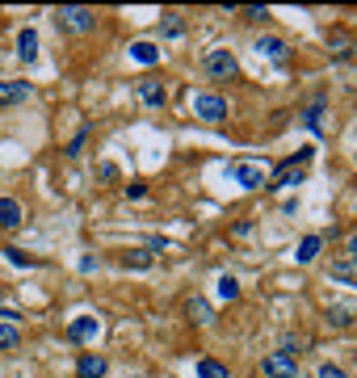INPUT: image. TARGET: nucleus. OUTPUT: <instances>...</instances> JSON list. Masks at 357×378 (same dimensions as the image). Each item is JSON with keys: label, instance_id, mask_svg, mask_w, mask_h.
<instances>
[{"label": "nucleus", "instance_id": "f257e3e1", "mask_svg": "<svg viewBox=\"0 0 357 378\" xmlns=\"http://www.w3.org/2000/svg\"><path fill=\"white\" fill-rule=\"evenodd\" d=\"M311 156H315L311 147H299V151H294V156H290V160H286V164H282L277 173H273V181H269L265 189H273V193H277V189H290V185H299V181H303V164H307Z\"/></svg>", "mask_w": 357, "mask_h": 378}, {"label": "nucleus", "instance_id": "f03ea898", "mask_svg": "<svg viewBox=\"0 0 357 378\" xmlns=\"http://www.w3.org/2000/svg\"><path fill=\"white\" fill-rule=\"evenodd\" d=\"M55 26L68 30V34H89L92 26H97V13L85 9V4H63V9L55 13Z\"/></svg>", "mask_w": 357, "mask_h": 378}, {"label": "nucleus", "instance_id": "7ed1b4c3", "mask_svg": "<svg viewBox=\"0 0 357 378\" xmlns=\"http://www.w3.org/2000/svg\"><path fill=\"white\" fill-rule=\"evenodd\" d=\"M206 76H211V80H235V76H240L235 55H231V50H223V47L206 50Z\"/></svg>", "mask_w": 357, "mask_h": 378}, {"label": "nucleus", "instance_id": "20e7f679", "mask_svg": "<svg viewBox=\"0 0 357 378\" xmlns=\"http://www.w3.org/2000/svg\"><path fill=\"white\" fill-rule=\"evenodd\" d=\"M193 118H202L206 126H219L227 118V101L219 93H198L193 97Z\"/></svg>", "mask_w": 357, "mask_h": 378}, {"label": "nucleus", "instance_id": "39448f33", "mask_svg": "<svg viewBox=\"0 0 357 378\" xmlns=\"http://www.w3.org/2000/svg\"><path fill=\"white\" fill-rule=\"evenodd\" d=\"M231 177H235V185H244V189L269 185V168L257 164V160H235V164H231Z\"/></svg>", "mask_w": 357, "mask_h": 378}, {"label": "nucleus", "instance_id": "423d86ee", "mask_svg": "<svg viewBox=\"0 0 357 378\" xmlns=\"http://www.w3.org/2000/svg\"><path fill=\"white\" fill-rule=\"evenodd\" d=\"M261 374L265 378H294L299 374V357H290V353H265L261 357Z\"/></svg>", "mask_w": 357, "mask_h": 378}, {"label": "nucleus", "instance_id": "0eeeda50", "mask_svg": "<svg viewBox=\"0 0 357 378\" xmlns=\"http://www.w3.org/2000/svg\"><path fill=\"white\" fill-rule=\"evenodd\" d=\"M324 320H328V328L336 332H349L357 324V307L353 303H328V311H324Z\"/></svg>", "mask_w": 357, "mask_h": 378}, {"label": "nucleus", "instance_id": "6e6552de", "mask_svg": "<svg viewBox=\"0 0 357 378\" xmlns=\"http://www.w3.org/2000/svg\"><path fill=\"white\" fill-rule=\"evenodd\" d=\"M134 93H139V101H143L147 109H160V105L169 101V93H164V85H160V80H151V76L134 80Z\"/></svg>", "mask_w": 357, "mask_h": 378}, {"label": "nucleus", "instance_id": "1a4fd4ad", "mask_svg": "<svg viewBox=\"0 0 357 378\" xmlns=\"http://www.w3.org/2000/svg\"><path fill=\"white\" fill-rule=\"evenodd\" d=\"M105 370H110V362L101 353H80L76 357V378H105Z\"/></svg>", "mask_w": 357, "mask_h": 378}, {"label": "nucleus", "instance_id": "9d476101", "mask_svg": "<svg viewBox=\"0 0 357 378\" xmlns=\"http://www.w3.org/2000/svg\"><path fill=\"white\" fill-rule=\"evenodd\" d=\"M97 332H101V324H97L92 315H76V320L68 324V340H72V345H85V340L97 336Z\"/></svg>", "mask_w": 357, "mask_h": 378}, {"label": "nucleus", "instance_id": "9b49d317", "mask_svg": "<svg viewBox=\"0 0 357 378\" xmlns=\"http://www.w3.org/2000/svg\"><path fill=\"white\" fill-rule=\"evenodd\" d=\"M21 223H26L21 202H17V198H0V227H4V232H13V227H21Z\"/></svg>", "mask_w": 357, "mask_h": 378}, {"label": "nucleus", "instance_id": "f8f14e48", "mask_svg": "<svg viewBox=\"0 0 357 378\" xmlns=\"http://www.w3.org/2000/svg\"><path fill=\"white\" fill-rule=\"evenodd\" d=\"M257 50H261V55H265V59H273V63H277V68H282V63H286V59H290V47H286V43H282V38H273V34H269V38H257Z\"/></svg>", "mask_w": 357, "mask_h": 378}, {"label": "nucleus", "instance_id": "ddd939ff", "mask_svg": "<svg viewBox=\"0 0 357 378\" xmlns=\"http://www.w3.org/2000/svg\"><path fill=\"white\" fill-rule=\"evenodd\" d=\"M34 93L26 80H0V105H17V101H26V97Z\"/></svg>", "mask_w": 357, "mask_h": 378}, {"label": "nucleus", "instance_id": "4468645a", "mask_svg": "<svg viewBox=\"0 0 357 378\" xmlns=\"http://www.w3.org/2000/svg\"><path fill=\"white\" fill-rule=\"evenodd\" d=\"M17 59H26V63L38 59V34H34V30H21V34H17Z\"/></svg>", "mask_w": 357, "mask_h": 378}, {"label": "nucleus", "instance_id": "2eb2a0df", "mask_svg": "<svg viewBox=\"0 0 357 378\" xmlns=\"http://www.w3.org/2000/svg\"><path fill=\"white\" fill-rule=\"evenodd\" d=\"M185 311H189V320H193V324H211V320H215V307H211L206 298H189V307H185Z\"/></svg>", "mask_w": 357, "mask_h": 378}, {"label": "nucleus", "instance_id": "dca6fc26", "mask_svg": "<svg viewBox=\"0 0 357 378\" xmlns=\"http://www.w3.org/2000/svg\"><path fill=\"white\" fill-rule=\"evenodd\" d=\"M131 55H134V63H160V47L156 43H131Z\"/></svg>", "mask_w": 357, "mask_h": 378}, {"label": "nucleus", "instance_id": "f3484780", "mask_svg": "<svg viewBox=\"0 0 357 378\" xmlns=\"http://www.w3.org/2000/svg\"><path fill=\"white\" fill-rule=\"evenodd\" d=\"M0 252H4V261H9V265H17V269H34V265H38L30 252H21V248H13V244H4Z\"/></svg>", "mask_w": 357, "mask_h": 378}, {"label": "nucleus", "instance_id": "a211bd4d", "mask_svg": "<svg viewBox=\"0 0 357 378\" xmlns=\"http://www.w3.org/2000/svg\"><path fill=\"white\" fill-rule=\"evenodd\" d=\"M319 248H324V236H307L299 244V265H311L315 256H319Z\"/></svg>", "mask_w": 357, "mask_h": 378}, {"label": "nucleus", "instance_id": "6ab92c4d", "mask_svg": "<svg viewBox=\"0 0 357 378\" xmlns=\"http://www.w3.org/2000/svg\"><path fill=\"white\" fill-rule=\"evenodd\" d=\"M198 378H231V374H227L223 362H215V357H202V362H198Z\"/></svg>", "mask_w": 357, "mask_h": 378}, {"label": "nucleus", "instance_id": "aec40b11", "mask_svg": "<svg viewBox=\"0 0 357 378\" xmlns=\"http://www.w3.org/2000/svg\"><path fill=\"white\" fill-rule=\"evenodd\" d=\"M319 114H324V97H315V105L303 114V122H307V131H311V135H324V122H319Z\"/></svg>", "mask_w": 357, "mask_h": 378}, {"label": "nucleus", "instance_id": "412c9836", "mask_svg": "<svg viewBox=\"0 0 357 378\" xmlns=\"http://www.w3.org/2000/svg\"><path fill=\"white\" fill-rule=\"evenodd\" d=\"M219 298H227V303H235V298H240V282H235L231 274L219 278Z\"/></svg>", "mask_w": 357, "mask_h": 378}, {"label": "nucleus", "instance_id": "4be33fe9", "mask_svg": "<svg viewBox=\"0 0 357 378\" xmlns=\"http://www.w3.org/2000/svg\"><path fill=\"white\" fill-rule=\"evenodd\" d=\"M181 34H185L181 13H164V38H181Z\"/></svg>", "mask_w": 357, "mask_h": 378}, {"label": "nucleus", "instance_id": "5701e85b", "mask_svg": "<svg viewBox=\"0 0 357 378\" xmlns=\"http://www.w3.org/2000/svg\"><path fill=\"white\" fill-rule=\"evenodd\" d=\"M122 265H131V269H147V265H151V256H147V248H143V252L134 248V252H122Z\"/></svg>", "mask_w": 357, "mask_h": 378}, {"label": "nucleus", "instance_id": "b1692460", "mask_svg": "<svg viewBox=\"0 0 357 378\" xmlns=\"http://www.w3.org/2000/svg\"><path fill=\"white\" fill-rule=\"evenodd\" d=\"M17 345H21V332L13 324H0V349H17Z\"/></svg>", "mask_w": 357, "mask_h": 378}, {"label": "nucleus", "instance_id": "393cba45", "mask_svg": "<svg viewBox=\"0 0 357 378\" xmlns=\"http://www.w3.org/2000/svg\"><path fill=\"white\" fill-rule=\"evenodd\" d=\"M332 278H341V282H357V265H345V261H336V265H332Z\"/></svg>", "mask_w": 357, "mask_h": 378}, {"label": "nucleus", "instance_id": "a878e982", "mask_svg": "<svg viewBox=\"0 0 357 378\" xmlns=\"http://www.w3.org/2000/svg\"><path fill=\"white\" fill-rule=\"evenodd\" d=\"M311 378H349V374H345L341 366H328V362H324V366H315V374H311Z\"/></svg>", "mask_w": 357, "mask_h": 378}, {"label": "nucleus", "instance_id": "bb28decb", "mask_svg": "<svg viewBox=\"0 0 357 378\" xmlns=\"http://www.w3.org/2000/svg\"><path fill=\"white\" fill-rule=\"evenodd\" d=\"M299 349H303V340L286 332V336H282V353H290V357H299Z\"/></svg>", "mask_w": 357, "mask_h": 378}, {"label": "nucleus", "instance_id": "cd10ccee", "mask_svg": "<svg viewBox=\"0 0 357 378\" xmlns=\"http://www.w3.org/2000/svg\"><path fill=\"white\" fill-rule=\"evenodd\" d=\"M85 139H89V131H80L76 139L68 143V156H80V147H85Z\"/></svg>", "mask_w": 357, "mask_h": 378}, {"label": "nucleus", "instance_id": "c85d7f7f", "mask_svg": "<svg viewBox=\"0 0 357 378\" xmlns=\"http://www.w3.org/2000/svg\"><path fill=\"white\" fill-rule=\"evenodd\" d=\"M156 252H169V239H147V256H156Z\"/></svg>", "mask_w": 357, "mask_h": 378}, {"label": "nucleus", "instance_id": "c756f323", "mask_svg": "<svg viewBox=\"0 0 357 378\" xmlns=\"http://www.w3.org/2000/svg\"><path fill=\"white\" fill-rule=\"evenodd\" d=\"M127 193H131L134 202H143V198H147V185H139V181H134V185H127Z\"/></svg>", "mask_w": 357, "mask_h": 378}, {"label": "nucleus", "instance_id": "7c9ffc66", "mask_svg": "<svg viewBox=\"0 0 357 378\" xmlns=\"http://www.w3.org/2000/svg\"><path fill=\"white\" fill-rule=\"evenodd\" d=\"M244 17H248V21H265L269 13H265V9H244Z\"/></svg>", "mask_w": 357, "mask_h": 378}, {"label": "nucleus", "instance_id": "2f4dec72", "mask_svg": "<svg viewBox=\"0 0 357 378\" xmlns=\"http://www.w3.org/2000/svg\"><path fill=\"white\" fill-rule=\"evenodd\" d=\"M345 252H349V261L357 265V236H349V239H345Z\"/></svg>", "mask_w": 357, "mask_h": 378}, {"label": "nucleus", "instance_id": "473e14b6", "mask_svg": "<svg viewBox=\"0 0 357 378\" xmlns=\"http://www.w3.org/2000/svg\"><path fill=\"white\" fill-rule=\"evenodd\" d=\"M349 55H357V38H353V50H349Z\"/></svg>", "mask_w": 357, "mask_h": 378}]
</instances>
